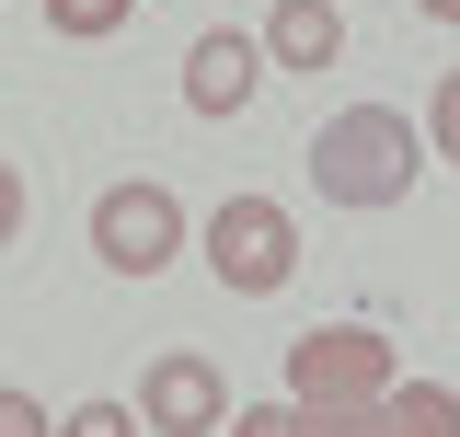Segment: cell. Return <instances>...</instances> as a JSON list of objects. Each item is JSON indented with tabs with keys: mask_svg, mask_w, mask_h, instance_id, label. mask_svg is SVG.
I'll return each mask as SVG.
<instances>
[{
	"mask_svg": "<svg viewBox=\"0 0 460 437\" xmlns=\"http://www.w3.org/2000/svg\"><path fill=\"white\" fill-rule=\"evenodd\" d=\"M311 184H323V208H402L414 196V173H426V138H414V115L392 104H345L311 127Z\"/></svg>",
	"mask_w": 460,
	"mask_h": 437,
	"instance_id": "6da1fadb",
	"label": "cell"
},
{
	"mask_svg": "<svg viewBox=\"0 0 460 437\" xmlns=\"http://www.w3.org/2000/svg\"><path fill=\"white\" fill-rule=\"evenodd\" d=\"M208 276H219L230 299H277L288 276H299V218L277 196H230L208 218Z\"/></svg>",
	"mask_w": 460,
	"mask_h": 437,
	"instance_id": "7a4b0ae2",
	"label": "cell"
},
{
	"mask_svg": "<svg viewBox=\"0 0 460 437\" xmlns=\"http://www.w3.org/2000/svg\"><path fill=\"white\" fill-rule=\"evenodd\" d=\"M392 391H402V369L368 323H323L288 345V403H392Z\"/></svg>",
	"mask_w": 460,
	"mask_h": 437,
	"instance_id": "3957f363",
	"label": "cell"
},
{
	"mask_svg": "<svg viewBox=\"0 0 460 437\" xmlns=\"http://www.w3.org/2000/svg\"><path fill=\"white\" fill-rule=\"evenodd\" d=\"M93 254H104L115 276H162L172 254H184L172 184H115V196H93Z\"/></svg>",
	"mask_w": 460,
	"mask_h": 437,
	"instance_id": "277c9868",
	"label": "cell"
},
{
	"mask_svg": "<svg viewBox=\"0 0 460 437\" xmlns=\"http://www.w3.org/2000/svg\"><path fill=\"white\" fill-rule=\"evenodd\" d=\"M138 426L150 437H219L230 426V380L196 345H172V357H150V380H138Z\"/></svg>",
	"mask_w": 460,
	"mask_h": 437,
	"instance_id": "5b68a950",
	"label": "cell"
},
{
	"mask_svg": "<svg viewBox=\"0 0 460 437\" xmlns=\"http://www.w3.org/2000/svg\"><path fill=\"white\" fill-rule=\"evenodd\" d=\"M253 93H265V35H196V47H184V104L196 115H242L253 104Z\"/></svg>",
	"mask_w": 460,
	"mask_h": 437,
	"instance_id": "8992f818",
	"label": "cell"
},
{
	"mask_svg": "<svg viewBox=\"0 0 460 437\" xmlns=\"http://www.w3.org/2000/svg\"><path fill=\"white\" fill-rule=\"evenodd\" d=\"M265 58H277V69H334L345 58V0H277Z\"/></svg>",
	"mask_w": 460,
	"mask_h": 437,
	"instance_id": "52a82bcc",
	"label": "cell"
},
{
	"mask_svg": "<svg viewBox=\"0 0 460 437\" xmlns=\"http://www.w3.org/2000/svg\"><path fill=\"white\" fill-rule=\"evenodd\" d=\"M392 437H460V391L449 380H402L392 391Z\"/></svg>",
	"mask_w": 460,
	"mask_h": 437,
	"instance_id": "ba28073f",
	"label": "cell"
},
{
	"mask_svg": "<svg viewBox=\"0 0 460 437\" xmlns=\"http://www.w3.org/2000/svg\"><path fill=\"white\" fill-rule=\"evenodd\" d=\"M299 437H392V403H299Z\"/></svg>",
	"mask_w": 460,
	"mask_h": 437,
	"instance_id": "9c48e42d",
	"label": "cell"
},
{
	"mask_svg": "<svg viewBox=\"0 0 460 437\" xmlns=\"http://www.w3.org/2000/svg\"><path fill=\"white\" fill-rule=\"evenodd\" d=\"M127 12H138V0H47V23L69 35V47H104V35L127 23Z\"/></svg>",
	"mask_w": 460,
	"mask_h": 437,
	"instance_id": "30bf717a",
	"label": "cell"
},
{
	"mask_svg": "<svg viewBox=\"0 0 460 437\" xmlns=\"http://www.w3.org/2000/svg\"><path fill=\"white\" fill-rule=\"evenodd\" d=\"M426 150L460 162V69H438V93H426Z\"/></svg>",
	"mask_w": 460,
	"mask_h": 437,
	"instance_id": "8fae6325",
	"label": "cell"
},
{
	"mask_svg": "<svg viewBox=\"0 0 460 437\" xmlns=\"http://www.w3.org/2000/svg\"><path fill=\"white\" fill-rule=\"evenodd\" d=\"M58 437H138L127 403H81V415H58Z\"/></svg>",
	"mask_w": 460,
	"mask_h": 437,
	"instance_id": "7c38bea8",
	"label": "cell"
},
{
	"mask_svg": "<svg viewBox=\"0 0 460 437\" xmlns=\"http://www.w3.org/2000/svg\"><path fill=\"white\" fill-rule=\"evenodd\" d=\"M219 437H299V403H242Z\"/></svg>",
	"mask_w": 460,
	"mask_h": 437,
	"instance_id": "4fadbf2b",
	"label": "cell"
},
{
	"mask_svg": "<svg viewBox=\"0 0 460 437\" xmlns=\"http://www.w3.org/2000/svg\"><path fill=\"white\" fill-rule=\"evenodd\" d=\"M0 437H58L47 403H23V391H0Z\"/></svg>",
	"mask_w": 460,
	"mask_h": 437,
	"instance_id": "5bb4252c",
	"label": "cell"
},
{
	"mask_svg": "<svg viewBox=\"0 0 460 437\" xmlns=\"http://www.w3.org/2000/svg\"><path fill=\"white\" fill-rule=\"evenodd\" d=\"M12 230H23V173L0 162V254H12Z\"/></svg>",
	"mask_w": 460,
	"mask_h": 437,
	"instance_id": "9a60e30c",
	"label": "cell"
},
{
	"mask_svg": "<svg viewBox=\"0 0 460 437\" xmlns=\"http://www.w3.org/2000/svg\"><path fill=\"white\" fill-rule=\"evenodd\" d=\"M414 12H438V23H460V0H414Z\"/></svg>",
	"mask_w": 460,
	"mask_h": 437,
	"instance_id": "2e32d148",
	"label": "cell"
}]
</instances>
